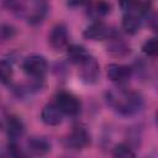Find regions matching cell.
<instances>
[{"label":"cell","mask_w":158,"mask_h":158,"mask_svg":"<svg viewBox=\"0 0 158 158\" xmlns=\"http://www.w3.org/2000/svg\"><path fill=\"white\" fill-rule=\"evenodd\" d=\"M9 152H10V154L14 156V157H23V156H25L23 152L19 148V146H17L15 142H11V143L9 144Z\"/></svg>","instance_id":"cell-22"},{"label":"cell","mask_w":158,"mask_h":158,"mask_svg":"<svg viewBox=\"0 0 158 158\" xmlns=\"http://www.w3.org/2000/svg\"><path fill=\"white\" fill-rule=\"evenodd\" d=\"M112 154L115 157H118V158H133L136 156L135 152L130 148V146H127L125 143L116 144L114 151H112Z\"/></svg>","instance_id":"cell-18"},{"label":"cell","mask_w":158,"mask_h":158,"mask_svg":"<svg viewBox=\"0 0 158 158\" xmlns=\"http://www.w3.org/2000/svg\"><path fill=\"white\" fill-rule=\"evenodd\" d=\"M84 37L91 41H102L111 36V30L102 21H95L84 30Z\"/></svg>","instance_id":"cell-7"},{"label":"cell","mask_w":158,"mask_h":158,"mask_svg":"<svg viewBox=\"0 0 158 158\" xmlns=\"http://www.w3.org/2000/svg\"><path fill=\"white\" fill-rule=\"evenodd\" d=\"M68 58L70 59V62H73L74 64H80L88 56L89 53L86 52V49L79 44H73V46H69L68 47Z\"/></svg>","instance_id":"cell-14"},{"label":"cell","mask_w":158,"mask_h":158,"mask_svg":"<svg viewBox=\"0 0 158 158\" xmlns=\"http://www.w3.org/2000/svg\"><path fill=\"white\" fill-rule=\"evenodd\" d=\"M141 27V19L139 16L133 12H126V15L122 19V28L125 30V32L130 33V35H135Z\"/></svg>","instance_id":"cell-12"},{"label":"cell","mask_w":158,"mask_h":158,"mask_svg":"<svg viewBox=\"0 0 158 158\" xmlns=\"http://www.w3.org/2000/svg\"><path fill=\"white\" fill-rule=\"evenodd\" d=\"M111 11V4L106 0H98L96 2L91 4L90 7V14L95 17H102L110 14Z\"/></svg>","instance_id":"cell-15"},{"label":"cell","mask_w":158,"mask_h":158,"mask_svg":"<svg viewBox=\"0 0 158 158\" xmlns=\"http://www.w3.org/2000/svg\"><path fill=\"white\" fill-rule=\"evenodd\" d=\"M90 4V0H68V5L72 7H77V6H84Z\"/></svg>","instance_id":"cell-23"},{"label":"cell","mask_w":158,"mask_h":158,"mask_svg":"<svg viewBox=\"0 0 158 158\" xmlns=\"http://www.w3.org/2000/svg\"><path fill=\"white\" fill-rule=\"evenodd\" d=\"M41 120L48 126H57L63 121V112L56 104H47L41 111Z\"/></svg>","instance_id":"cell-9"},{"label":"cell","mask_w":158,"mask_h":158,"mask_svg":"<svg viewBox=\"0 0 158 158\" xmlns=\"http://www.w3.org/2000/svg\"><path fill=\"white\" fill-rule=\"evenodd\" d=\"M109 104L121 115H132L139 111L143 106V100L138 93L117 90L107 93Z\"/></svg>","instance_id":"cell-1"},{"label":"cell","mask_w":158,"mask_h":158,"mask_svg":"<svg viewBox=\"0 0 158 158\" xmlns=\"http://www.w3.org/2000/svg\"><path fill=\"white\" fill-rule=\"evenodd\" d=\"M80 67V77L85 83H95L99 78L100 74V68L99 64L96 62V59L94 57H91L90 54L79 64Z\"/></svg>","instance_id":"cell-6"},{"label":"cell","mask_w":158,"mask_h":158,"mask_svg":"<svg viewBox=\"0 0 158 158\" xmlns=\"http://www.w3.org/2000/svg\"><path fill=\"white\" fill-rule=\"evenodd\" d=\"M106 74H107V78L111 81H115V83H125V81H127L131 78L132 69L130 67H127V65H123V64L112 63V64H109L107 65Z\"/></svg>","instance_id":"cell-8"},{"label":"cell","mask_w":158,"mask_h":158,"mask_svg":"<svg viewBox=\"0 0 158 158\" xmlns=\"http://www.w3.org/2000/svg\"><path fill=\"white\" fill-rule=\"evenodd\" d=\"M142 51L146 56L148 57H156L157 52H158V43H157V38H149L147 40L143 46H142Z\"/></svg>","instance_id":"cell-19"},{"label":"cell","mask_w":158,"mask_h":158,"mask_svg":"<svg viewBox=\"0 0 158 158\" xmlns=\"http://www.w3.org/2000/svg\"><path fill=\"white\" fill-rule=\"evenodd\" d=\"M16 31L15 27H12L11 25H1L0 26V41H9L15 36Z\"/></svg>","instance_id":"cell-20"},{"label":"cell","mask_w":158,"mask_h":158,"mask_svg":"<svg viewBox=\"0 0 158 158\" xmlns=\"http://www.w3.org/2000/svg\"><path fill=\"white\" fill-rule=\"evenodd\" d=\"M22 69L26 74L33 78H42L48 69V64L43 56L31 54L25 58L22 63Z\"/></svg>","instance_id":"cell-2"},{"label":"cell","mask_w":158,"mask_h":158,"mask_svg":"<svg viewBox=\"0 0 158 158\" xmlns=\"http://www.w3.org/2000/svg\"><path fill=\"white\" fill-rule=\"evenodd\" d=\"M118 2H120V6L123 11L130 12V11H133L137 7L138 0H118Z\"/></svg>","instance_id":"cell-21"},{"label":"cell","mask_w":158,"mask_h":158,"mask_svg":"<svg viewBox=\"0 0 158 158\" xmlns=\"http://www.w3.org/2000/svg\"><path fill=\"white\" fill-rule=\"evenodd\" d=\"M56 105L63 114L67 115H77L80 111L79 99L68 91H59L56 95Z\"/></svg>","instance_id":"cell-3"},{"label":"cell","mask_w":158,"mask_h":158,"mask_svg":"<svg viewBox=\"0 0 158 158\" xmlns=\"http://www.w3.org/2000/svg\"><path fill=\"white\" fill-rule=\"evenodd\" d=\"M11 78H12L11 64L5 59H0V81L4 84H7L10 83Z\"/></svg>","instance_id":"cell-17"},{"label":"cell","mask_w":158,"mask_h":158,"mask_svg":"<svg viewBox=\"0 0 158 158\" xmlns=\"http://www.w3.org/2000/svg\"><path fill=\"white\" fill-rule=\"evenodd\" d=\"M27 148L33 156H44L51 151V144L43 137H31L27 141Z\"/></svg>","instance_id":"cell-11"},{"label":"cell","mask_w":158,"mask_h":158,"mask_svg":"<svg viewBox=\"0 0 158 158\" xmlns=\"http://www.w3.org/2000/svg\"><path fill=\"white\" fill-rule=\"evenodd\" d=\"M6 132L9 138L15 142L17 138L22 137L25 133V125L21 121V118H19L17 116H10L7 118V123H6Z\"/></svg>","instance_id":"cell-10"},{"label":"cell","mask_w":158,"mask_h":158,"mask_svg":"<svg viewBox=\"0 0 158 158\" xmlns=\"http://www.w3.org/2000/svg\"><path fill=\"white\" fill-rule=\"evenodd\" d=\"M33 4V11L28 16L30 23H38L44 17L47 10V0H31Z\"/></svg>","instance_id":"cell-13"},{"label":"cell","mask_w":158,"mask_h":158,"mask_svg":"<svg viewBox=\"0 0 158 158\" xmlns=\"http://www.w3.org/2000/svg\"><path fill=\"white\" fill-rule=\"evenodd\" d=\"M64 143H65L67 148H69V149L80 151L90 143V135L85 128L77 127L65 137Z\"/></svg>","instance_id":"cell-4"},{"label":"cell","mask_w":158,"mask_h":158,"mask_svg":"<svg viewBox=\"0 0 158 158\" xmlns=\"http://www.w3.org/2000/svg\"><path fill=\"white\" fill-rule=\"evenodd\" d=\"M48 44L54 51H63L68 46V32L63 23H57L53 26L48 35Z\"/></svg>","instance_id":"cell-5"},{"label":"cell","mask_w":158,"mask_h":158,"mask_svg":"<svg viewBox=\"0 0 158 158\" xmlns=\"http://www.w3.org/2000/svg\"><path fill=\"white\" fill-rule=\"evenodd\" d=\"M107 52H110L112 56H125L126 53L130 52V48L121 41V40H115L112 42H110V44L107 46Z\"/></svg>","instance_id":"cell-16"}]
</instances>
